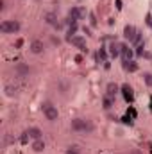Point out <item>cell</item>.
I'll return each mask as SVG.
<instances>
[{"instance_id":"obj_3","label":"cell","mask_w":152,"mask_h":154,"mask_svg":"<svg viewBox=\"0 0 152 154\" xmlns=\"http://www.w3.org/2000/svg\"><path fill=\"white\" fill-rule=\"evenodd\" d=\"M0 31L4 34H14V32L20 31V22H16V20H4L0 23Z\"/></svg>"},{"instance_id":"obj_8","label":"cell","mask_w":152,"mask_h":154,"mask_svg":"<svg viewBox=\"0 0 152 154\" xmlns=\"http://www.w3.org/2000/svg\"><path fill=\"white\" fill-rule=\"evenodd\" d=\"M45 22H47L48 25L56 27V29H61V23L57 22V14H56V13H47V14H45Z\"/></svg>"},{"instance_id":"obj_24","label":"cell","mask_w":152,"mask_h":154,"mask_svg":"<svg viewBox=\"0 0 152 154\" xmlns=\"http://www.w3.org/2000/svg\"><path fill=\"white\" fill-rule=\"evenodd\" d=\"M14 47H16V48H22V47H23V38H18V39H16Z\"/></svg>"},{"instance_id":"obj_25","label":"cell","mask_w":152,"mask_h":154,"mask_svg":"<svg viewBox=\"0 0 152 154\" xmlns=\"http://www.w3.org/2000/svg\"><path fill=\"white\" fill-rule=\"evenodd\" d=\"M82 31H84V32H86V36H90V34H91V31H90V27H86V25H84V27H82Z\"/></svg>"},{"instance_id":"obj_11","label":"cell","mask_w":152,"mask_h":154,"mask_svg":"<svg viewBox=\"0 0 152 154\" xmlns=\"http://www.w3.org/2000/svg\"><path fill=\"white\" fill-rule=\"evenodd\" d=\"M106 91H108V97H116V93L120 91V86L116 84V82H109L108 86H106Z\"/></svg>"},{"instance_id":"obj_2","label":"cell","mask_w":152,"mask_h":154,"mask_svg":"<svg viewBox=\"0 0 152 154\" xmlns=\"http://www.w3.org/2000/svg\"><path fill=\"white\" fill-rule=\"evenodd\" d=\"M41 109H43V115L47 120H50V122H56L57 118H59V111H57V108L52 104V102H43V106H41Z\"/></svg>"},{"instance_id":"obj_15","label":"cell","mask_w":152,"mask_h":154,"mask_svg":"<svg viewBox=\"0 0 152 154\" xmlns=\"http://www.w3.org/2000/svg\"><path fill=\"white\" fill-rule=\"evenodd\" d=\"M108 48H109V54H111L113 57H118V56H120V43H114L113 41Z\"/></svg>"},{"instance_id":"obj_21","label":"cell","mask_w":152,"mask_h":154,"mask_svg":"<svg viewBox=\"0 0 152 154\" xmlns=\"http://www.w3.org/2000/svg\"><path fill=\"white\" fill-rule=\"evenodd\" d=\"M90 23H91V27L97 25V16H95V13H90Z\"/></svg>"},{"instance_id":"obj_23","label":"cell","mask_w":152,"mask_h":154,"mask_svg":"<svg viewBox=\"0 0 152 154\" xmlns=\"http://www.w3.org/2000/svg\"><path fill=\"white\" fill-rule=\"evenodd\" d=\"M143 48H145V47H143V43H140V45H138V48H136V54H138V56H143V54H145V50H143Z\"/></svg>"},{"instance_id":"obj_1","label":"cell","mask_w":152,"mask_h":154,"mask_svg":"<svg viewBox=\"0 0 152 154\" xmlns=\"http://www.w3.org/2000/svg\"><path fill=\"white\" fill-rule=\"evenodd\" d=\"M70 125H72V131H75V133H91L93 131V124L86 118H74Z\"/></svg>"},{"instance_id":"obj_5","label":"cell","mask_w":152,"mask_h":154,"mask_svg":"<svg viewBox=\"0 0 152 154\" xmlns=\"http://www.w3.org/2000/svg\"><path fill=\"white\" fill-rule=\"evenodd\" d=\"M120 91H122V95H123V99L127 102H132L134 100V91H132V88L129 84H122L120 86Z\"/></svg>"},{"instance_id":"obj_12","label":"cell","mask_w":152,"mask_h":154,"mask_svg":"<svg viewBox=\"0 0 152 154\" xmlns=\"http://www.w3.org/2000/svg\"><path fill=\"white\" fill-rule=\"evenodd\" d=\"M122 66H123V70H125V72H129V74L138 72V65H136L134 61H131V59H129V61H123V65H122Z\"/></svg>"},{"instance_id":"obj_13","label":"cell","mask_w":152,"mask_h":154,"mask_svg":"<svg viewBox=\"0 0 152 154\" xmlns=\"http://www.w3.org/2000/svg\"><path fill=\"white\" fill-rule=\"evenodd\" d=\"M14 70H16V74H18L20 77H25V75H29V72H31V70H29V66H27V65H23V63H18Z\"/></svg>"},{"instance_id":"obj_14","label":"cell","mask_w":152,"mask_h":154,"mask_svg":"<svg viewBox=\"0 0 152 154\" xmlns=\"http://www.w3.org/2000/svg\"><path fill=\"white\" fill-rule=\"evenodd\" d=\"M32 151H34V152H43V151H45V142H43L41 138L32 142Z\"/></svg>"},{"instance_id":"obj_22","label":"cell","mask_w":152,"mask_h":154,"mask_svg":"<svg viewBox=\"0 0 152 154\" xmlns=\"http://www.w3.org/2000/svg\"><path fill=\"white\" fill-rule=\"evenodd\" d=\"M29 138H31V134H29V131H25V133L22 134V138H20V142H22V143H27V140H29Z\"/></svg>"},{"instance_id":"obj_10","label":"cell","mask_w":152,"mask_h":154,"mask_svg":"<svg viewBox=\"0 0 152 154\" xmlns=\"http://www.w3.org/2000/svg\"><path fill=\"white\" fill-rule=\"evenodd\" d=\"M31 50H32V54H41V52L45 50V45H43V41L34 39V41L31 43Z\"/></svg>"},{"instance_id":"obj_6","label":"cell","mask_w":152,"mask_h":154,"mask_svg":"<svg viewBox=\"0 0 152 154\" xmlns=\"http://www.w3.org/2000/svg\"><path fill=\"white\" fill-rule=\"evenodd\" d=\"M136 34H138V29H136L134 25H125V27H123V38H125V39L134 41Z\"/></svg>"},{"instance_id":"obj_16","label":"cell","mask_w":152,"mask_h":154,"mask_svg":"<svg viewBox=\"0 0 152 154\" xmlns=\"http://www.w3.org/2000/svg\"><path fill=\"white\" fill-rule=\"evenodd\" d=\"M27 131H29V134H31V138H32V140H39V138H41V134H43V133H41V129H38V127H31V129H27Z\"/></svg>"},{"instance_id":"obj_4","label":"cell","mask_w":152,"mask_h":154,"mask_svg":"<svg viewBox=\"0 0 152 154\" xmlns=\"http://www.w3.org/2000/svg\"><path fill=\"white\" fill-rule=\"evenodd\" d=\"M66 41H70L74 47H77L79 50H82V52H88V47H86V41L84 38H81V36H72V38H66Z\"/></svg>"},{"instance_id":"obj_17","label":"cell","mask_w":152,"mask_h":154,"mask_svg":"<svg viewBox=\"0 0 152 154\" xmlns=\"http://www.w3.org/2000/svg\"><path fill=\"white\" fill-rule=\"evenodd\" d=\"M113 97H108V95H106V97H104V109H111V108H113Z\"/></svg>"},{"instance_id":"obj_18","label":"cell","mask_w":152,"mask_h":154,"mask_svg":"<svg viewBox=\"0 0 152 154\" xmlns=\"http://www.w3.org/2000/svg\"><path fill=\"white\" fill-rule=\"evenodd\" d=\"M16 93V86H5V95L7 97H14Z\"/></svg>"},{"instance_id":"obj_7","label":"cell","mask_w":152,"mask_h":154,"mask_svg":"<svg viewBox=\"0 0 152 154\" xmlns=\"http://www.w3.org/2000/svg\"><path fill=\"white\" fill-rule=\"evenodd\" d=\"M70 18H74L75 22L86 18V9H84V7H72V9H70Z\"/></svg>"},{"instance_id":"obj_9","label":"cell","mask_w":152,"mask_h":154,"mask_svg":"<svg viewBox=\"0 0 152 154\" xmlns=\"http://www.w3.org/2000/svg\"><path fill=\"white\" fill-rule=\"evenodd\" d=\"M120 56L123 57V61H129V59L132 57V50L129 48V45H125V43H120Z\"/></svg>"},{"instance_id":"obj_20","label":"cell","mask_w":152,"mask_h":154,"mask_svg":"<svg viewBox=\"0 0 152 154\" xmlns=\"http://www.w3.org/2000/svg\"><path fill=\"white\" fill-rule=\"evenodd\" d=\"M65 154H81V149H79L77 145H74V147H68V151Z\"/></svg>"},{"instance_id":"obj_19","label":"cell","mask_w":152,"mask_h":154,"mask_svg":"<svg viewBox=\"0 0 152 154\" xmlns=\"http://www.w3.org/2000/svg\"><path fill=\"white\" fill-rule=\"evenodd\" d=\"M143 79H145V84L152 88V74H149V72H147V74H143Z\"/></svg>"}]
</instances>
